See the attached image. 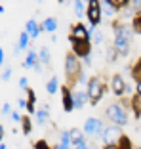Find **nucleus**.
<instances>
[{"label":"nucleus","mask_w":141,"mask_h":149,"mask_svg":"<svg viewBox=\"0 0 141 149\" xmlns=\"http://www.w3.org/2000/svg\"><path fill=\"white\" fill-rule=\"evenodd\" d=\"M113 31H115V50L118 52V56L128 57L130 54V46H132V38H133V31L132 27L126 25L124 21H113Z\"/></svg>","instance_id":"nucleus-1"},{"label":"nucleus","mask_w":141,"mask_h":149,"mask_svg":"<svg viewBox=\"0 0 141 149\" xmlns=\"http://www.w3.org/2000/svg\"><path fill=\"white\" fill-rule=\"evenodd\" d=\"M124 103H111L105 109V118L109 120V124H115V126H126L130 120L128 117V109H130V100H122Z\"/></svg>","instance_id":"nucleus-2"},{"label":"nucleus","mask_w":141,"mask_h":149,"mask_svg":"<svg viewBox=\"0 0 141 149\" xmlns=\"http://www.w3.org/2000/svg\"><path fill=\"white\" fill-rule=\"evenodd\" d=\"M84 65H82V59L75 56L73 52H67L65 56V77H67V86H75V84L80 82V79L84 77Z\"/></svg>","instance_id":"nucleus-3"},{"label":"nucleus","mask_w":141,"mask_h":149,"mask_svg":"<svg viewBox=\"0 0 141 149\" xmlns=\"http://www.w3.org/2000/svg\"><path fill=\"white\" fill-rule=\"evenodd\" d=\"M86 92H88V97H90V103L92 105H97L101 97L105 96L107 92V82L103 79V74H93L88 79V84H86Z\"/></svg>","instance_id":"nucleus-4"},{"label":"nucleus","mask_w":141,"mask_h":149,"mask_svg":"<svg viewBox=\"0 0 141 149\" xmlns=\"http://www.w3.org/2000/svg\"><path fill=\"white\" fill-rule=\"evenodd\" d=\"M86 17H88L90 25V33L95 31V27L101 23V17H103V8H101V0H88V8H86Z\"/></svg>","instance_id":"nucleus-5"},{"label":"nucleus","mask_w":141,"mask_h":149,"mask_svg":"<svg viewBox=\"0 0 141 149\" xmlns=\"http://www.w3.org/2000/svg\"><path fill=\"white\" fill-rule=\"evenodd\" d=\"M69 42H70V52L75 54L78 59H86L92 54V40H76L75 36L69 35Z\"/></svg>","instance_id":"nucleus-6"},{"label":"nucleus","mask_w":141,"mask_h":149,"mask_svg":"<svg viewBox=\"0 0 141 149\" xmlns=\"http://www.w3.org/2000/svg\"><path fill=\"white\" fill-rule=\"evenodd\" d=\"M103 128H105V123H103L101 118L90 117V118H86L82 132L86 134V136H90V138H99V136H101V132H103Z\"/></svg>","instance_id":"nucleus-7"},{"label":"nucleus","mask_w":141,"mask_h":149,"mask_svg":"<svg viewBox=\"0 0 141 149\" xmlns=\"http://www.w3.org/2000/svg\"><path fill=\"white\" fill-rule=\"evenodd\" d=\"M120 136H122V128L115 126V124H107V126L103 128L99 140L103 141V145H107V143H116V141L120 140Z\"/></svg>","instance_id":"nucleus-8"},{"label":"nucleus","mask_w":141,"mask_h":149,"mask_svg":"<svg viewBox=\"0 0 141 149\" xmlns=\"http://www.w3.org/2000/svg\"><path fill=\"white\" fill-rule=\"evenodd\" d=\"M111 92L115 94L116 97H124L126 96V86H128V82H126V79H124L120 73H115L113 77H111Z\"/></svg>","instance_id":"nucleus-9"},{"label":"nucleus","mask_w":141,"mask_h":149,"mask_svg":"<svg viewBox=\"0 0 141 149\" xmlns=\"http://www.w3.org/2000/svg\"><path fill=\"white\" fill-rule=\"evenodd\" d=\"M61 105L65 113H73L75 111V100H73V88L63 84L61 86Z\"/></svg>","instance_id":"nucleus-10"},{"label":"nucleus","mask_w":141,"mask_h":149,"mask_svg":"<svg viewBox=\"0 0 141 149\" xmlns=\"http://www.w3.org/2000/svg\"><path fill=\"white\" fill-rule=\"evenodd\" d=\"M70 36H75L76 40H90L92 38V33L84 23H76V25H70Z\"/></svg>","instance_id":"nucleus-11"},{"label":"nucleus","mask_w":141,"mask_h":149,"mask_svg":"<svg viewBox=\"0 0 141 149\" xmlns=\"http://www.w3.org/2000/svg\"><path fill=\"white\" fill-rule=\"evenodd\" d=\"M135 15H141V0H130V4L124 8L122 12V19L124 17H135Z\"/></svg>","instance_id":"nucleus-12"},{"label":"nucleus","mask_w":141,"mask_h":149,"mask_svg":"<svg viewBox=\"0 0 141 149\" xmlns=\"http://www.w3.org/2000/svg\"><path fill=\"white\" fill-rule=\"evenodd\" d=\"M73 100H75V109H82L86 103H90L86 90H73Z\"/></svg>","instance_id":"nucleus-13"},{"label":"nucleus","mask_w":141,"mask_h":149,"mask_svg":"<svg viewBox=\"0 0 141 149\" xmlns=\"http://www.w3.org/2000/svg\"><path fill=\"white\" fill-rule=\"evenodd\" d=\"M25 33L31 36V40H35V38H38V36H40V33H42V31H40V25L35 21V19H29V21L25 23Z\"/></svg>","instance_id":"nucleus-14"},{"label":"nucleus","mask_w":141,"mask_h":149,"mask_svg":"<svg viewBox=\"0 0 141 149\" xmlns=\"http://www.w3.org/2000/svg\"><path fill=\"white\" fill-rule=\"evenodd\" d=\"M36 63H38V52H36L35 48H29L27 50L25 61H23V67H25V69H35Z\"/></svg>","instance_id":"nucleus-15"},{"label":"nucleus","mask_w":141,"mask_h":149,"mask_svg":"<svg viewBox=\"0 0 141 149\" xmlns=\"http://www.w3.org/2000/svg\"><path fill=\"white\" fill-rule=\"evenodd\" d=\"M69 134H70V145H73V147H76V145L86 141V134H84L82 130H78V128H70Z\"/></svg>","instance_id":"nucleus-16"},{"label":"nucleus","mask_w":141,"mask_h":149,"mask_svg":"<svg viewBox=\"0 0 141 149\" xmlns=\"http://www.w3.org/2000/svg\"><path fill=\"white\" fill-rule=\"evenodd\" d=\"M29 42H31V36H29L25 31H23L21 35H19L17 44L13 46V54H19V52H23V50H29Z\"/></svg>","instance_id":"nucleus-17"},{"label":"nucleus","mask_w":141,"mask_h":149,"mask_svg":"<svg viewBox=\"0 0 141 149\" xmlns=\"http://www.w3.org/2000/svg\"><path fill=\"white\" fill-rule=\"evenodd\" d=\"M40 31L42 33H52L53 35V33L57 31V19L55 17H46L44 21L40 23Z\"/></svg>","instance_id":"nucleus-18"},{"label":"nucleus","mask_w":141,"mask_h":149,"mask_svg":"<svg viewBox=\"0 0 141 149\" xmlns=\"http://www.w3.org/2000/svg\"><path fill=\"white\" fill-rule=\"evenodd\" d=\"M27 111H29V117H31V115H36V92L35 90H31V88H29V90H27Z\"/></svg>","instance_id":"nucleus-19"},{"label":"nucleus","mask_w":141,"mask_h":149,"mask_svg":"<svg viewBox=\"0 0 141 149\" xmlns=\"http://www.w3.org/2000/svg\"><path fill=\"white\" fill-rule=\"evenodd\" d=\"M38 61L42 63L44 67L52 65V54H50L48 46H40V50H38Z\"/></svg>","instance_id":"nucleus-20"},{"label":"nucleus","mask_w":141,"mask_h":149,"mask_svg":"<svg viewBox=\"0 0 141 149\" xmlns=\"http://www.w3.org/2000/svg\"><path fill=\"white\" fill-rule=\"evenodd\" d=\"M130 109L133 111L135 118H141V96L139 94H133L132 100H130Z\"/></svg>","instance_id":"nucleus-21"},{"label":"nucleus","mask_w":141,"mask_h":149,"mask_svg":"<svg viewBox=\"0 0 141 149\" xmlns=\"http://www.w3.org/2000/svg\"><path fill=\"white\" fill-rule=\"evenodd\" d=\"M35 117H36V123H38L40 126H44V124L50 120V107H48V105H44L42 109H38V111H36V115H35Z\"/></svg>","instance_id":"nucleus-22"},{"label":"nucleus","mask_w":141,"mask_h":149,"mask_svg":"<svg viewBox=\"0 0 141 149\" xmlns=\"http://www.w3.org/2000/svg\"><path fill=\"white\" fill-rule=\"evenodd\" d=\"M73 145H70V134H69V130H65V132H61V140H59V143H55L53 145V149H70Z\"/></svg>","instance_id":"nucleus-23"},{"label":"nucleus","mask_w":141,"mask_h":149,"mask_svg":"<svg viewBox=\"0 0 141 149\" xmlns=\"http://www.w3.org/2000/svg\"><path fill=\"white\" fill-rule=\"evenodd\" d=\"M75 4V13H76V17H86V8H88V4L84 2V0H75L73 2Z\"/></svg>","instance_id":"nucleus-24"},{"label":"nucleus","mask_w":141,"mask_h":149,"mask_svg":"<svg viewBox=\"0 0 141 149\" xmlns=\"http://www.w3.org/2000/svg\"><path fill=\"white\" fill-rule=\"evenodd\" d=\"M130 74H132L133 82H137V80H141V57H137V61L133 63L132 67H130Z\"/></svg>","instance_id":"nucleus-25"},{"label":"nucleus","mask_w":141,"mask_h":149,"mask_svg":"<svg viewBox=\"0 0 141 149\" xmlns=\"http://www.w3.org/2000/svg\"><path fill=\"white\" fill-rule=\"evenodd\" d=\"M59 90V79L57 77H52V79L46 82V92L50 94V96H53V94H57Z\"/></svg>","instance_id":"nucleus-26"},{"label":"nucleus","mask_w":141,"mask_h":149,"mask_svg":"<svg viewBox=\"0 0 141 149\" xmlns=\"http://www.w3.org/2000/svg\"><path fill=\"white\" fill-rule=\"evenodd\" d=\"M21 132L25 134V136H31V132H32V120H31V117H23V120H21Z\"/></svg>","instance_id":"nucleus-27"},{"label":"nucleus","mask_w":141,"mask_h":149,"mask_svg":"<svg viewBox=\"0 0 141 149\" xmlns=\"http://www.w3.org/2000/svg\"><path fill=\"white\" fill-rule=\"evenodd\" d=\"M116 143H118L120 149H135V147H133V143H132V140H130V136H126V134H122L120 140L116 141Z\"/></svg>","instance_id":"nucleus-28"},{"label":"nucleus","mask_w":141,"mask_h":149,"mask_svg":"<svg viewBox=\"0 0 141 149\" xmlns=\"http://www.w3.org/2000/svg\"><path fill=\"white\" fill-rule=\"evenodd\" d=\"M118 59V52L115 50V46H109L107 48V63H115Z\"/></svg>","instance_id":"nucleus-29"},{"label":"nucleus","mask_w":141,"mask_h":149,"mask_svg":"<svg viewBox=\"0 0 141 149\" xmlns=\"http://www.w3.org/2000/svg\"><path fill=\"white\" fill-rule=\"evenodd\" d=\"M132 31L133 35H141V15H135L132 19Z\"/></svg>","instance_id":"nucleus-30"},{"label":"nucleus","mask_w":141,"mask_h":149,"mask_svg":"<svg viewBox=\"0 0 141 149\" xmlns=\"http://www.w3.org/2000/svg\"><path fill=\"white\" fill-rule=\"evenodd\" d=\"M32 149H53V147H52V145H50L46 140H36L35 145H32Z\"/></svg>","instance_id":"nucleus-31"},{"label":"nucleus","mask_w":141,"mask_h":149,"mask_svg":"<svg viewBox=\"0 0 141 149\" xmlns=\"http://www.w3.org/2000/svg\"><path fill=\"white\" fill-rule=\"evenodd\" d=\"M19 88H21L23 92L29 90V79H27V77H21V79H19Z\"/></svg>","instance_id":"nucleus-32"},{"label":"nucleus","mask_w":141,"mask_h":149,"mask_svg":"<svg viewBox=\"0 0 141 149\" xmlns=\"http://www.w3.org/2000/svg\"><path fill=\"white\" fill-rule=\"evenodd\" d=\"M10 118H12L13 123H21V120H23V115L17 113V111H12V113H10Z\"/></svg>","instance_id":"nucleus-33"},{"label":"nucleus","mask_w":141,"mask_h":149,"mask_svg":"<svg viewBox=\"0 0 141 149\" xmlns=\"http://www.w3.org/2000/svg\"><path fill=\"white\" fill-rule=\"evenodd\" d=\"M101 42H103V33L93 31V44H101Z\"/></svg>","instance_id":"nucleus-34"},{"label":"nucleus","mask_w":141,"mask_h":149,"mask_svg":"<svg viewBox=\"0 0 141 149\" xmlns=\"http://www.w3.org/2000/svg\"><path fill=\"white\" fill-rule=\"evenodd\" d=\"M12 67H6V69H4V73H2V77H0V79H2V80H10V77H12Z\"/></svg>","instance_id":"nucleus-35"},{"label":"nucleus","mask_w":141,"mask_h":149,"mask_svg":"<svg viewBox=\"0 0 141 149\" xmlns=\"http://www.w3.org/2000/svg\"><path fill=\"white\" fill-rule=\"evenodd\" d=\"M17 105H19V109H27V97H19Z\"/></svg>","instance_id":"nucleus-36"},{"label":"nucleus","mask_w":141,"mask_h":149,"mask_svg":"<svg viewBox=\"0 0 141 149\" xmlns=\"http://www.w3.org/2000/svg\"><path fill=\"white\" fill-rule=\"evenodd\" d=\"M2 113H4V115H10V113H12V107H10V103H4V105H2Z\"/></svg>","instance_id":"nucleus-37"},{"label":"nucleus","mask_w":141,"mask_h":149,"mask_svg":"<svg viewBox=\"0 0 141 149\" xmlns=\"http://www.w3.org/2000/svg\"><path fill=\"white\" fill-rule=\"evenodd\" d=\"M101 149H120L118 143H107V145H101Z\"/></svg>","instance_id":"nucleus-38"},{"label":"nucleus","mask_w":141,"mask_h":149,"mask_svg":"<svg viewBox=\"0 0 141 149\" xmlns=\"http://www.w3.org/2000/svg\"><path fill=\"white\" fill-rule=\"evenodd\" d=\"M135 94H139V96H141V80H137V82H135Z\"/></svg>","instance_id":"nucleus-39"},{"label":"nucleus","mask_w":141,"mask_h":149,"mask_svg":"<svg viewBox=\"0 0 141 149\" xmlns=\"http://www.w3.org/2000/svg\"><path fill=\"white\" fill-rule=\"evenodd\" d=\"M2 63H4V48L0 46V67H2Z\"/></svg>","instance_id":"nucleus-40"},{"label":"nucleus","mask_w":141,"mask_h":149,"mask_svg":"<svg viewBox=\"0 0 141 149\" xmlns=\"http://www.w3.org/2000/svg\"><path fill=\"white\" fill-rule=\"evenodd\" d=\"M75 149H90V145L86 143V141H84V143H80V145H76Z\"/></svg>","instance_id":"nucleus-41"},{"label":"nucleus","mask_w":141,"mask_h":149,"mask_svg":"<svg viewBox=\"0 0 141 149\" xmlns=\"http://www.w3.org/2000/svg\"><path fill=\"white\" fill-rule=\"evenodd\" d=\"M4 134H6V132H4V126L0 124V143H2V140H4Z\"/></svg>","instance_id":"nucleus-42"},{"label":"nucleus","mask_w":141,"mask_h":149,"mask_svg":"<svg viewBox=\"0 0 141 149\" xmlns=\"http://www.w3.org/2000/svg\"><path fill=\"white\" fill-rule=\"evenodd\" d=\"M0 149H8V145H6L4 141H2V143H0Z\"/></svg>","instance_id":"nucleus-43"},{"label":"nucleus","mask_w":141,"mask_h":149,"mask_svg":"<svg viewBox=\"0 0 141 149\" xmlns=\"http://www.w3.org/2000/svg\"><path fill=\"white\" fill-rule=\"evenodd\" d=\"M0 13H4V6L2 4H0Z\"/></svg>","instance_id":"nucleus-44"},{"label":"nucleus","mask_w":141,"mask_h":149,"mask_svg":"<svg viewBox=\"0 0 141 149\" xmlns=\"http://www.w3.org/2000/svg\"><path fill=\"white\" fill-rule=\"evenodd\" d=\"M57 2H59V4H65V0H57Z\"/></svg>","instance_id":"nucleus-45"},{"label":"nucleus","mask_w":141,"mask_h":149,"mask_svg":"<svg viewBox=\"0 0 141 149\" xmlns=\"http://www.w3.org/2000/svg\"><path fill=\"white\" fill-rule=\"evenodd\" d=\"M84 2H86V4H88V0H84Z\"/></svg>","instance_id":"nucleus-46"},{"label":"nucleus","mask_w":141,"mask_h":149,"mask_svg":"<svg viewBox=\"0 0 141 149\" xmlns=\"http://www.w3.org/2000/svg\"><path fill=\"white\" fill-rule=\"evenodd\" d=\"M38 2H44V0H38Z\"/></svg>","instance_id":"nucleus-47"},{"label":"nucleus","mask_w":141,"mask_h":149,"mask_svg":"<svg viewBox=\"0 0 141 149\" xmlns=\"http://www.w3.org/2000/svg\"><path fill=\"white\" fill-rule=\"evenodd\" d=\"M135 149H141V147H135Z\"/></svg>","instance_id":"nucleus-48"},{"label":"nucleus","mask_w":141,"mask_h":149,"mask_svg":"<svg viewBox=\"0 0 141 149\" xmlns=\"http://www.w3.org/2000/svg\"><path fill=\"white\" fill-rule=\"evenodd\" d=\"M73 2H75V0H73Z\"/></svg>","instance_id":"nucleus-49"}]
</instances>
